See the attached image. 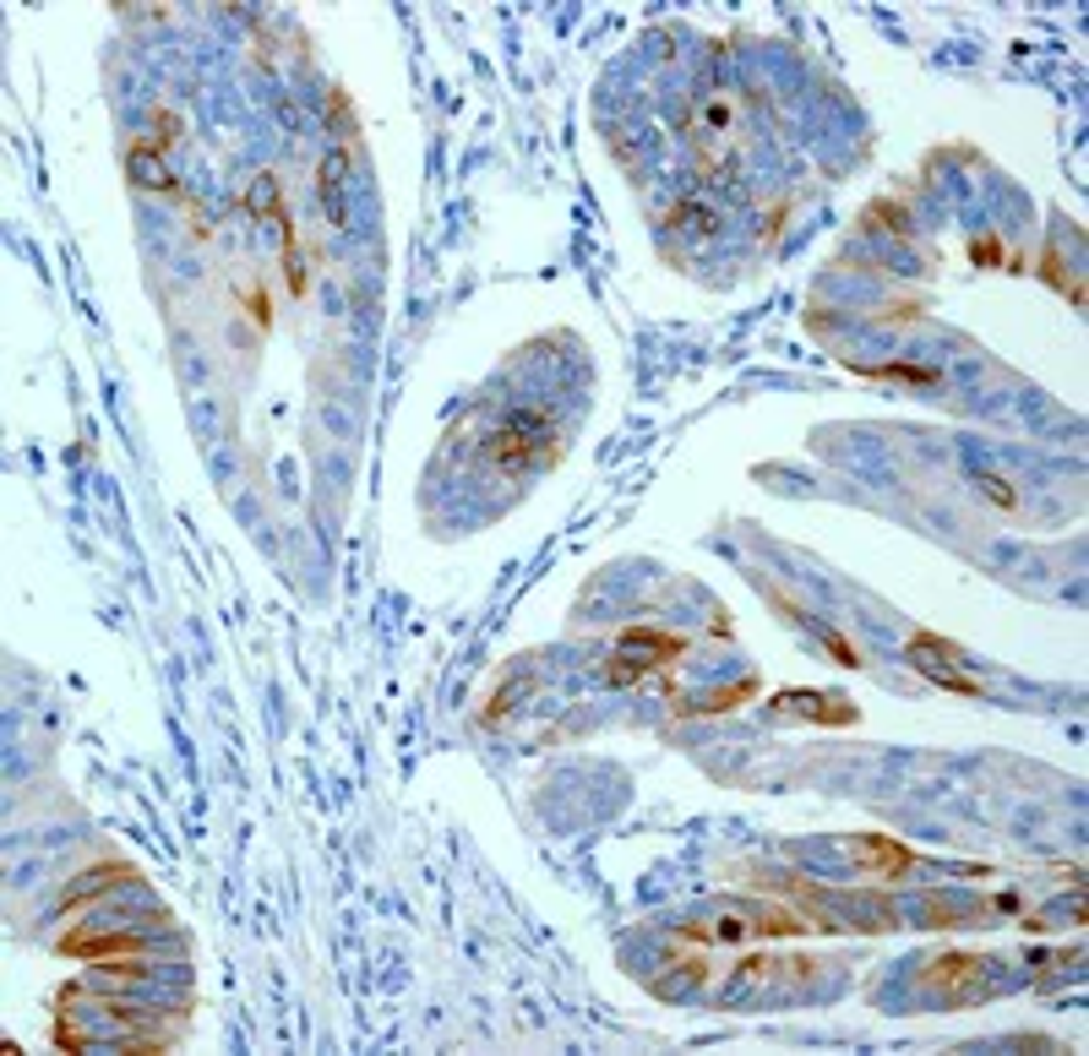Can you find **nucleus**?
Listing matches in <instances>:
<instances>
[{
    "mask_svg": "<svg viewBox=\"0 0 1089 1056\" xmlns=\"http://www.w3.org/2000/svg\"><path fill=\"white\" fill-rule=\"evenodd\" d=\"M556 425L540 415V409H518V415H507L496 431H490V442H485V457L496 463V468H540V463H556Z\"/></svg>",
    "mask_w": 1089,
    "mask_h": 1056,
    "instance_id": "f257e3e1",
    "label": "nucleus"
},
{
    "mask_svg": "<svg viewBox=\"0 0 1089 1056\" xmlns=\"http://www.w3.org/2000/svg\"><path fill=\"white\" fill-rule=\"evenodd\" d=\"M850 861L861 866V877H877V883H905L921 866V855L910 844L888 839V833H855L850 839Z\"/></svg>",
    "mask_w": 1089,
    "mask_h": 1056,
    "instance_id": "f03ea898",
    "label": "nucleus"
},
{
    "mask_svg": "<svg viewBox=\"0 0 1089 1056\" xmlns=\"http://www.w3.org/2000/svg\"><path fill=\"white\" fill-rule=\"evenodd\" d=\"M60 953L66 958H82V964H99V958H126V953H148V936L132 931V926H82V931H66L60 936Z\"/></svg>",
    "mask_w": 1089,
    "mask_h": 1056,
    "instance_id": "7ed1b4c3",
    "label": "nucleus"
},
{
    "mask_svg": "<svg viewBox=\"0 0 1089 1056\" xmlns=\"http://www.w3.org/2000/svg\"><path fill=\"white\" fill-rule=\"evenodd\" d=\"M921 991H937L948 1002H964L980 980H986V958L975 953H937V958H921Z\"/></svg>",
    "mask_w": 1089,
    "mask_h": 1056,
    "instance_id": "20e7f679",
    "label": "nucleus"
},
{
    "mask_svg": "<svg viewBox=\"0 0 1089 1056\" xmlns=\"http://www.w3.org/2000/svg\"><path fill=\"white\" fill-rule=\"evenodd\" d=\"M132 883H137V866H132V861H99V866H88L82 877L66 883L60 915H77V909H88L93 899H104V894H115V888H132Z\"/></svg>",
    "mask_w": 1089,
    "mask_h": 1056,
    "instance_id": "39448f33",
    "label": "nucleus"
},
{
    "mask_svg": "<svg viewBox=\"0 0 1089 1056\" xmlns=\"http://www.w3.org/2000/svg\"><path fill=\"white\" fill-rule=\"evenodd\" d=\"M769 708H774V714H806V719H817V725H855V719H861L855 703H844V697H833V692H779Z\"/></svg>",
    "mask_w": 1089,
    "mask_h": 1056,
    "instance_id": "423d86ee",
    "label": "nucleus"
},
{
    "mask_svg": "<svg viewBox=\"0 0 1089 1056\" xmlns=\"http://www.w3.org/2000/svg\"><path fill=\"white\" fill-rule=\"evenodd\" d=\"M626 654H637L648 670H659V665H676V659H687V637L681 632H659V626H626L622 637Z\"/></svg>",
    "mask_w": 1089,
    "mask_h": 1056,
    "instance_id": "0eeeda50",
    "label": "nucleus"
},
{
    "mask_svg": "<svg viewBox=\"0 0 1089 1056\" xmlns=\"http://www.w3.org/2000/svg\"><path fill=\"white\" fill-rule=\"evenodd\" d=\"M784 964H790V958H774V953H747V958L736 964V975L725 980V1002H741L747 991L774 986L779 975H784Z\"/></svg>",
    "mask_w": 1089,
    "mask_h": 1056,
    "instance_id": "6e6552de",
    "label": "nucleus"
},
{
    "mask_svg": "<svg viewBox=\"0 0 1089 1056\" xmlns=\"http://www.w3.org/2000/svg\"><path fill=\"white\" fill-rule=\"evenodd\" d=\"M349 174V148L327 152L321 163H316V191H321V202H327V218H332V229H343L349 224V207H343V180Z\"/></svg>",
    "mask_w": 1089,
    "mask_h": 1056,
    "instance_id": "1a4fd4ad",
    "label": "nucleus"
},
{
    "mask_svg": "<svg viewBox=\"0 0 1089 1056\" xmlns=\"http://www.w3.org/2000/svg\"><path fill=\"white\" fill-rule=\"evenodd\" d=\"M126 174H132V185H143V191H174V174H169V163H163V152L154 143H132L126 152Z\"/></svg>",
    "mask_w": 1089,
    "mask_h": 1056,
    "instance_id": "9d476101",
    "label": "nucleus"
},
{
    "mask_svg": "<svg viewBox=\"0 0 1089 1056\" xmlns=\"http://www.w3.org/2000/svg\"><path fill=\"white\" fill-rule=\"evenodd\" d=\"M905 659L921 670V665H948V670H958L964 665V648L958 643H948V637H937V632H916L910 643H905Z\"/></svg>",
    "mask_w": 1089,
    "mask_h": 1056,
    "instance_id": "9b49d317",
    "label": "nucleus"
},
{
    "mask_svg": "<svg viewBox=\"0 0 1089 1056\" xmlns=\"http://www.w3.org/2000/svg\"><path fill=\"white\" fill-rule=\"evenodd\" d=\"M855 376H872V382H905V387H937L942 371L932 365H905V360H883V365H850Z\"/></svg>",
    "mask_w": 1089,
    "mask_h": 1056,
    "instance_id": "f8f14e48",
    "label": "nucleus"
},
{
    "mask_svg": "<svg viewBox=\"0 0 1089 1056\" xmlns=\"http://www.w3.org/2000/svg\"><path fill=\"white\" fill-rule=\"evenodd\" d=\"M1035 273H1041L1057 295H1068L1074 305H1085V284H1079V273L1063 262V251H1057V246H1041V268H1035Z\"/></svg>",
    "mask_w": 1089,
    "mask_h": 1056,
    "instance_id": "ddd939ff",
    "label": "nucleus"
},
{
    "mask_svg": "<svg viewBox=\"0 0 1089 1056\" xmlns=\"http://www.w3.org/2000/svg\"><path fill=\"white\" fill-rule=\"evenodd\" d=\"M670 229H681L692 240H708V235H719V213L703 207V202H676L670 207Z\"/></svg>",
    "mask_w": 1089,
    "mask_h": 1056,
    "instance_id": "4468645a",
    "label": "nucleus"
},
{
    "mask_svg": "<svg viewBox=\"0 0 1089 1056\" xmlns=\"http://www.w3.org/2000/svg\"><path fill=\"white\" fill-rule=\"evenodd\" d=\"M246 213L262 218V224H284V218H290L284 202H279V180H273V174H257V185H251V196H246Z\"/></svg>",
    "mask_w": 1089,
    "mask_h": 1056,
    "instance_id": "2eb2a0df",
    "label": "nucleus"
},
{
    "mask_svg": "<svg viewBox=\"0 0 1089 1056\" xmlns=\"http://www.w3.org/2000/svg\"><path fill=\"white\" fill-rule=\"evenodd\" d=\"M758 692V681H730V686H719V692H708L703 703H692V708H681V714H730L736 703H747Z\"/></svg>",
    "mask_w": 1089,
    "mask_h": 1056,
    "instance_id": "dca6fc26",
    "label": "nucleus"
},
{
    "mask_svg": "<svg viewBox=\"0 0 1089 1056\" xmlns=\"http://www.w3.org/2000/svg\"><path fill=\"white\" fill-rule=\"evenodd\" d=\"M921 675H927V681H937V686H948V692L980 697V681H975V675H964V670H948V665H921Z\"/></svg>",
    "mask_w": 1089,
    "mask_h": 1056,
    "instance_id": "f3484780",
    "label": "nucleus"
},
{
    "mask_svg": "<svg viewBox=\"0 0 1089 1056\" xmlns=\"http://www.w3.org/2000/svg\"><path fill=\"white\" fill-rule=\"evenodd\" d=\"M969 262L975 268H1002L1008 257H1002V235L997 229H980L975 240H969Z\"/></svg>",
    "mask_w": 1089,
    "mask_h": 1056,
    "instance_id": "a211bd4d",
    "label": "nucleus"
},
{
    "mask_svg": "<svg viewBox=\"0 0 1089 1056\" xmlns=\"http://www.w3.org/2000/svg\"><path fill=\"white\" fill-rule=\"evenodd\" d=\"M180 132H185V126H180V115L158 104V110H154V137H148V143H154L158 152H169L174 143H180Z\"/></svg>",
    "mask_w": 1089,
    "mask_h": 1056,
    "instance_id": "6ab92c4d",
    "label": "nucleus"
},
{
    "mask_svg": "<svg viewBox=\"0 0 1089 1056\" xmlns=\"http://www.w3.org/2000/svg\"><path fill=\"white\" fill-rule=\"evenodd\" d=\"M643 675H648V665H643L637 654L626 659V648H622V654H611V659H605V681H616V686H626V681H643Z\"/></svg>",
    "mask_w": 1089,
    "mask_h": 1056,
    "instance_id": "aec40b11",
    "label": "nucleus"
},
{
    "mask_svg": "<svg viewBox=\"0 0 1089 1056\" xmlns=\"http://www.w3.org/2000/svg\"><path fill=\"white\" fill-rule=\"evenodd\" d=\"M49 1041L60 1046V1052H88V1035L71 1024V1008H60V1019H55V1030H49Z\"/></svg>",
    "mask_w": 1089,
    "mask_h": 1056,
    "instance_id": "412c9836",
    "label": "nucleus"
},
{
    "mask_svg": "<svg viewBox=\"0 0 1089 1056\" xmlns=\"http://www.w3.org/2000/svg\"><path fill=\"white\" fill-rule=\"evenodd\" d=\"M927 915H932V926H964L975 909H964L958 899H948V894H937V899H927Z\"/></svg>",
    "mask_w": 1089,
    "mask_h": 1056,
    "instance_id": "4be33fe9",
    "label": "nucleus"
},
{
    "mask_svg": "<svg viewBox=\"0 0 1089 1056\" xmlns=\"http://www.w3.org/2000/svg\"><path fill=\"white\" fill-rule=\"evenodd\" d=\"M975 485H980V496H986V501H997V507H1008V512L1019 507V496H1013V485H1008L1002 474H975Z\"/></svg>",
    "mask_w": 1089,
    "mask_h": 1056,
    "instance_id": "5701e85b",
    "label": "nucleus"
},
{
    "mask_svg": "<svg viewBox=\"0 0 1089 1056\" xmlns=\"http://www.w3.org/2000/svg\"><path fill=\"white\" fill-rule=\"evenodd\" d=\"M529 686H534V681H529V675H523V681H512V686H507V692H496V697H490V708H485V719H490V725H496V719H507V714H512V708H518V697H523V692H529Z\"/></svg>",
    "mask_w": 1089,
    "mask_h": 1056,
    "instance_id": "b1692460",
    "label": "nucleus"
},
{
    "mask_svg": "<svg viewBox=\"0 0 1089 1056\" xmlns=\"http://www.w3.org/2000/svg\"><path fill=\"white\" fill-rule=\"evenodd\" d=\"M817 632H823V643H828V654H833V659H839V665H850V670H855V665H861V659H855V648H850V643H844V637H839V632H833V626H817Z\"/></svg>",
    "mask_w": 1089,
    "mask_h": 1056,
    "instance_id": "393cba45",
    "label": "nucleus"
},
{
    "mask_svg": "<svg viewBox=\"0 0 1089 1056\" xmlns=\"http://www.w3.org/2000/svg\"><path fill=\"white\" fill-rule=\"evenodd\" d=\"M246 305H251V321H257V327H268V321H273V310H268V295H262V289H246Z\"/></svg>",
    "mask_w": 1089,
    "mask_h": 1056,
    "instance_id": "a878e982",
    "label": "nucleus"
}]
</instances>
